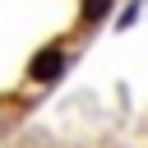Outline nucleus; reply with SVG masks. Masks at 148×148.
Listing matches in <instances>:
<instances>
[{"label": "nucleus", "mask_w": 148, "mask_h": 148, "mask_svg": "<svg viewBox=\"0 0 148 148\" xmlns=\"http://www.w3.org/2000/svg\"><path fill=\"white\" fill-rule=\"evenodd\" d=\"M106 14H111V5H88V9H83L88 23H97V18H106Z\"/></svg>", "instance_id": "2"}, {"label": "nucleus", "mask_w": 148, "mask_h": 148, "mask_svg": "<svg viewBox=\"0 0 148 148\" xmlns=\"http://www.w3.org/2000/svg\"><path fill=\"white\" fill-rule=\"evenodd\" d=\"M60 74H65V51L60 46H46V51H37L28 60V79L32 83H56Z\"/></svg>", "instance_id": "1"}]
</instances>
